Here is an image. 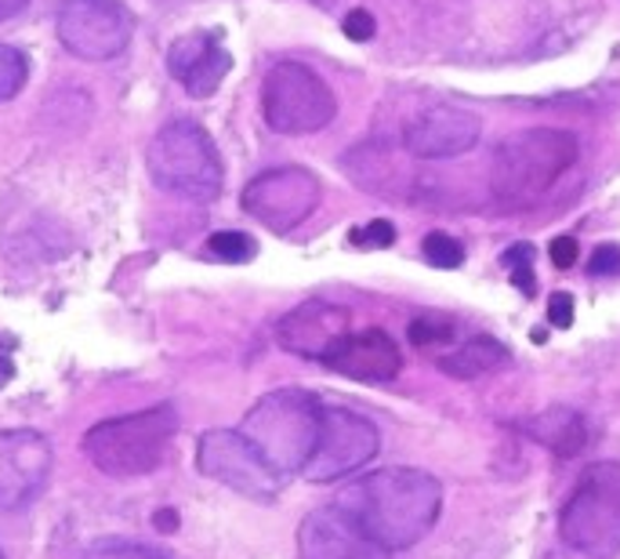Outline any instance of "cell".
<instances>
[{
  "instance_id": "d4e9b609",
  "label": "cell",
  "mask_w": 620,
  "mask_h": 559,
  "mask_svg": "<svg viewBox=\"0 0 620 559\" xmlns=\"http://www.w3.org/2000/svg\"><path fill=\"white\" fill-rule=\"evenodd\" d=\"M406 334H411L414 345H440V342H451L454 338V323L440 313H425V317L411 320V331Z\"/></svg>"
},
{
  "instance_id": "ac0fdd59",
  "label": "cell",
  "mask_w": 620,
  "mask_h": 559,
  "mask_svg": "<svg viewBox=\"0 0 620 559\" xmlns=\"http://www.w3.org/2000/svg\"><path fill=\"white\" fill-rule=\"evenodd\" d=\"M519 428L530 439H537L540 447L556 451L559 458H574L588 447V425L574 407H548L534 414V418H523Z\"/></svg>"
},
{
  "instance_id": "e575fe53",
  "label": "cell",
  "mask_w": 620,
  "mask_h": 559,
  "mask_svg": "<svg viewBox=\"0 0 620 559\" xmlns=\"http://www.w3.org/2000/svg\"><path fill=\"white\" fill-rule=\"evenodd\" d=\"M0 559H4V552H0Z\"/></svg>"
},
{
  "instance_id": "f1b7e54d",
  "label": "cell",
  "mask_w": 620,
  "mask_h": 559,
  "mask_svg": "<svg viewBox=\"0 0 620 559\" xmlns=\"http://www.w3.org/2000/svg\"><path fill=\"white\" fill-rule=\"evenodd\" d=\"M548 323L551 328H574V298L566 291H556L548 298Z\"/></svg>"
},
{
  "instance_id": "ffe728a7",
  "label": "cell",
  "mask_w": 620,
  "mask_h": 559,
  "mask_svg": "<svg viewBox=\"0 0 620 559\" xmlns=\"http://www.w3.org/2000/svg\"><path fill=\"white\" fill-rule=\"evenodd\" d=\"M207 255L215 258V262L244 266L258 255V240L250 237V232H240V229H221L207 240Z\"/></svg>"
},
{
  "instance_id": "1f68e13d",
  "label": "cell",
  "mask_w": 620,
  "mask_h": 559,
  "mask_svg": "<svg viewBox=\"0 0 620 559\" xmlns=\"http://www.w3.org/2000/svg\"><path fill=\"white\" fill-rule=\"evenodd\" d=\"M156 527H161L164 535H170V530H178V513L161 509V513H156Z\"/></svg>"
},
{
  "instance_id": "ba28073f",
  "label": "cell",
  "mask_w": 620,
  "mask_h": 559,
  "mask_svg": "<svg viewBox=\"0 0 620 559\" xmlns=\"http://www.w3.org/2000/svg\"><path fill=\"white\" fill-rule=\"evenodd\" d=\"M59 44L81 62H110L124 55L135 37V15L124 0H62L55 11Z\"/></svg>"
},
{
  "instance_id": "6da1fadb",
  "label": "cell",
  "mask_w": 620,
  "mask_h": 559,
  "mask_svg": "<svg viewBox=\"0 0 620 559\" xmlns=\"http://www.w3.org/2000/svg\"><path fill=\"white\" fill-rule=\"evenodd\" d=\"M338 509H345L378 545L395 552L411 549L435 527L443 509V487L428 473L392 465L352 484L338 498Z\"/></svg>"
},
{
  "instance_id": "7402d4cb",
  "label": "cell",
  "mask_w": 620,
  "mask_h": 559,
  "mask_svg": "<svg viewBox=\"0 0 620 559\" xmlns=\"http://www.w3.org/2000/svg\"><path fill=\"white\" fill-rule=\"evenodd\" d=\"M84 559H175L167 549L142 541H121V538H102L84 552Z\"/></svg>"
},
{
  "instance_id": "9c48e42d",
  "label": "cell",
  "mask_w": 620,
  "mask_h": 559,
  "mask_svg": "<svg viewBox=\"0 0 620 559\" xmlns=\"http://www.w3.org/2000/svg\"><path fill=\"white\" fill-rule=\"evenodd\" d=\"M196 469L250 501H272L280 479L240 428H210L196 444Z\"/></svg>"
},
{
  "instance_id": "5b68a950",
  "label": "cell",
  "mask_w": 620,
  "mask_h": 559,
  "mask_svg": "<svg viewBox=\"0 0 620 559\" xmlns=\"http://www.w3.org/2000/svg\"><path fill=\"white\" fill-rule=\"evenodd\" d=\"M178 436V414L170 407H149L121 418H105L87 428L84 454L99 473L131 479L161 469Z\"/></svg>"
},
{
  "instance_id": "4316f807",
  "label": "cell",
  "mask_w": 620,
  "mask_h": 559,
  "mask_svg": "<svg viewBox=\"0 0 620 559\" xmlns=\"http://www.w3.org/2000/svg\"><path fill=\"white\" fill-rule=\"evenodd\" d=\"M341 30H345L349 41L366 44V41H374V33H378V19H374L366 8H352L349 15L341 19Z\"/></svg>"
},
{
  "instance_id": "52a82bcc",
  "label": "cell",
  "mask_w": 620,
  "mask_h": 559,
  "mask_svg": "<svg viewBox=\"0 0 620 559\" xmlns=\"http://www.w3.org/2000/svg\"><path fill=\"white\" fill-rule=\"evenodd\" d=\"M261 116L276 135H316L338 116V99L312 66L283 59L261 76Z\"/></svg>"
},
{
  "instance_id": "2e32d148",
  "label": "cell",
  "mask_w": 620,
  "mask_h": 559,
  "mask_svg": "<svg viewBox=\"0 0 620 559\" xmlns=\"http://www.w3.org/2000/svg\"><path fill=\"white\" fill-rule=\"evenodd\" d=\"M345 334H349L345 309L331 306V302H306V306L290 309V313L280 320L276 342H280L287 353L323 363Z\"/></svg>"
},
{
  "instance_id": "7a4b0ae2",
  "label": "cell",
  "mask_w": 620,
  "mask_h": 559,
  "mask_svg": "<svg viewBox=\"0 0 620 559\" xmlns=\"http://www.w3.org/2000/svg\"><path fill=\"white\" fill-rule=\"evenodd\" d=\"M574 161L577 138L559 127H530L505 138L490 161V193L497 207L505 211L534 207Z\"/></svg>"
},
{
  "instance_id": "4fadbf2b",
  "label": "cell",
  "mask_w": 620,
  "mask_h": 559,
  "mask_svg": "<svg viewBox=\"0 0 620 559\" xmlns=\"http://www.w3.org/2000/svg\"><path fill=\"white\" fill-rule=\"evenodd\" d=\"M483 124L461 106H428L414 113L403 127V149L414 161H451L479 142Z\"/></svg>"
},
{
  "instance_id": "603a6c76",
  "label": "cell",
  "mask_w": 620,
  "mask_h": 559,
  "mask_svg": "<svg viewBox=\"0 0 620 559\" xmlns=\"http://www.w3.org/2000/svg\"><path fill=\"white\" fill-rule=\"evenodd\" d=\"M421 255H425V262L435 269H457L465 262V244L451 232H428L425 240H421Z\"/></svg>"
},
{
  "instance_id": "f546056e",
  "label": "cell",
  "mask_w": 620,
  "mask_h": 559,
  "mask_svg": "<svg viewBox=\"0 0 620 559\" xmlns=\"http://www.w3.org/2000/svg\"><path fill=\"white\" fill-rule=\"evenodd\" d=\"M548 255H551V266L556 269H570L577 262V240L574 237H556L548 247Z\"/></svg>"
},
{
  "instance_id": "836d02e7",
  "label": "cell",
  "mask_w": 620,
  "mask_h": 559,
  "mask_svg": "<svg viewBox=\"0 0 620 559\" xmlns=\"http://www.w3.org/2000/svg\"><path fill=\"white\" fill-rule=\"evenodd\" d=\"M530 338H534L537 345H545V342H548V331H545V328H534V334H530Z\"/></svg>"
},
{
  "instance_id": "3957f363",
  "label": "cell",
  "mask_w": 620,
  "mask_h": 559,
  "mask_svg": "<svg viewBox=\"0 0 620 559\" xmlns=\"http://www.w3.org/2000/svg\"><path fill=\"white\" fill-rule=\"evenodd\" d=\"M145 167H149L156 186L175 193L182 200L207 204L226 186V164H221L215 138H210L204 124L189 121V116L167 121L149 138V146H145Z\"/></svg>"
},
{
  "instance_id": "9a60e30c",
  "label": "cell",
  "mask_w": 620,
  "mask_h": 559,
  "mask_svg": "<svg viewBox=\"0 0 620 559\" xmlns=\"http://www.w3.org/2000/svg\"><path fill=\"white\" fill-rule=\"evenodd\" d=\"M167 73L186 87L189 99H210L232 73V51L215 30H193L170 41Z\"/></svg>"
},
{
  "instance_id": "484cf974",
  "label": "cell",
  "mask_w": 620,
  "mask_h": 559,
  "mask_svg": "<svg viewBox=\"0 0 620 559\" xmlns=\"http://www.w3.org/2000/svg\"><path fill=\"white\" fill-rule=\"evenodd\" d=\"M349 244L352 247H366V251H378V247H392L395 244V226L385 222V218H374V222L352 229L349 232Z\"/></svg>"
},
{
  "instance_id": "cb8c5ba5",
  "label": "cell",
  "mask_w": 620,
  "mask_h": 559,
  "mask_svg": "<svg viewBox=\"0 0 620 559\" xmlns=\"http://www.w3.org/2000/svg\"><path fill=\"white\" fill-rule=\"evenodd\" d=\"M500 262L512 272V283L526 294L534 298L537 294V272H534V247L530 244H512L505 255H500Z\"/></svg>"
},
{
  "instance_id": "7c38bea8",
  "label": "cell",
  "mask_w": 620,
  "mask_h": 559,
  "mask_svg": "<svg viewBox=\"0 0 620 559\" xmlns=\"http://www.w3.org/2000/svg\"><path fill=\"white\" fill-rule=\"evenodd\" d=\"M51 476V444L33 428L0 433V513H16L44 490Z\"/></svg>"
},
{
  "instance_id": "5bb4252c",
  "label": "cell",
  "mask_w": 620,
  "mask_h": 559,
  "mask_svg": "<svg viewBox=\"0 0 620 559\" xmlns=\"http://www.w3.org/2000/svg\"><path fill=\"white\" fill-rule=\"evenodd\" d=\"M298 556L301 559H389V549L366 535L345 509L331 505V509H316L301 519Z\"/></svg>"
},
{
  "instance_id": "8fae6325",
  "label": "cell",
  "mask_w": 620,
  "mask_h": 559,
  "mask_svg": "<svg viewBox=\"0 0 620 559\" xmlns=\"http://www.w3.org/2000/svg\"><path fill=\"white\" fill-rule=\"evenodd\" d=\"M378 454V428L371 418L355 414L349 407H323L320 418V436L309 454L301 476L309 484H334L345 479L355 469H363Z\"/></svg>"
},
{
  "instance_id": "e0dca14e",
  "label": "cell",
  "mask_w": 620,
  "mask_h": 559,
  "mask_svg": "<svg viewBox=\"0 0 620 559\" xmlns=\"http://www.w3.org/2000/svg\"><path fill=\"white\" fill-rule=\"evenodd\" d=\"M327 368L345 374L352 382H366V385H381L392 382L403 368L400 345L392 342L385 331L366 328V331H349L341 342L331 349V356L323 360Z\"/></svg>"
},
{
  "instance_id": "8992f818",
  "label": "cell",
  "mask_w": 620,
  "mask_h": 559,
  "mask_svg": "<svg viewBox=\"0 0 620 559\" xmlns=\"http://www.w3.org/2000/svg\"><path fill=\"white\" fill-rule=\"evenodd\" d=\"M562 541L588 559L620 552V465L599 462L577 479L559 516Z\"/></svg>"
},
{
  "instance_id": "30bf717a",
  "label": "cell",
  "mask_w": 620,
  "mask_h": 559,
  "mask_svg": "<svg viewBox=\"0 0 620 559\" xmlns=\"http://www.w3.org/2000/svg\"><path fill=\"white\" fill-rule=\"evenodd\" d=\"M320 197H323V186L309 167L283 164L250 178L244 186L240 204L250 218H258L272 232H290L320 207Z\"/></svg>"
},
{
  "instance_id": "44dd1931",
  "label": "cell",
  "mask_w": 620,
  "mask_h": 559,
  "mask_svg": "<svg viewBox=\"0 0 620 559\" xmlns=\"http://www.w3.org/2000/svg\"><path fill=\"white\" fill-rule=\"evenodd\" d=\"M30 81V55L16 44H0V102H11Z\"/></svg>"
},
{
  "instance_id": "d6a6232c",
  "label": "cell",
  "mask_w": 620,
  "mask_h": 559,
  "mask_svg": "<svg viewBox=\"0 0 620 559\" xmlns=\"http://www.w3.org/2000/svg\"><path fill=\"white\" fill-rule=\"evenodd\" d=\"M11 379H16V368H11L8 356H0V385H8Z\"/></svg>"
},
{
  "instance_id": "277c9868",
  "label": "cell",
  "mask_w": 620,
  "mask_h": 559,
  "mask_svg": "<svg viewBox=\"0 0 620 559\" xmlns=\"http://www.w3.org/2000/svg\"><path fill=\"white\" fill-rule=\"evenodd\" d=\"M323 403L306 389H276L247 411L240 433L269 462L276 476H294L306 469L320 436Z\"/></svg>"
},
{
  "instance_id": "4dcf8cb0",
  "label": "cell",
  "mask_w": 620,
  "mask_h": 559,
  "mask_svg": "<svg viewBox=\"0 0 620 559\" xmlns=\"http://www.w3.org/2000/svg\"><path fill=\"white\" fill-rule=\"evenodd\" d=\"M25 8H30V0H0V22L22 15Z\"/></svg>"
},
{
  "instance_id": "83f0119b",
  "label": "cell",
  "mask_w": 620,
  "mask_h": 559,
  "mask_svg": "<svg viewBox=\"0 0 620 559\" xmlns=\"http://www.w3.org/2000/svg\"><path fill=\"white\" fill-rule=\"evenodd\" d=\"M588 272L591 277H617L620 272V247L617 244H599L596 251H591Z\"/></svg>"
},
{
  "instance_id": "d6986e66",
  "label": "cell",
  "mask_w": 620,
  "mask_h": 559,
  "mask_svg": "<svg viewBox=\"0 0 620 559\" xmlns=\"http://www.w3.org/2000/svg\"><path fill=\"white\" fill-rule=\"evenodd\" d=\"M505 360H508V345L497 342V338H490V334H479V338H468V342L451 349V353L440 360V368H443V374H451V379L465 382V379H479V374L500 368Z\"/></svg>"
}]
</instances>
